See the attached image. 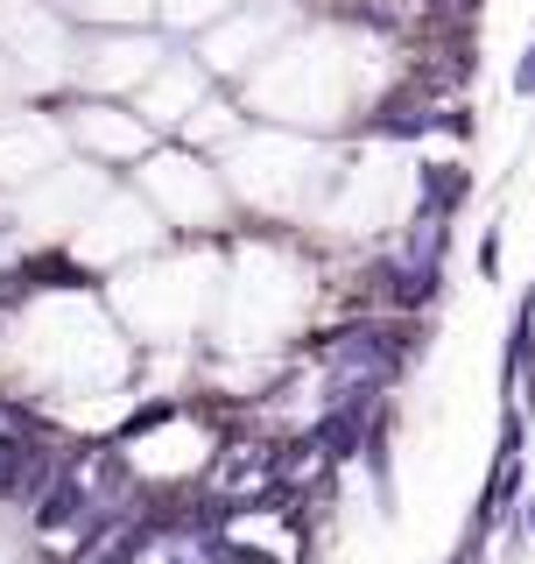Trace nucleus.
<instances>
[{
	"label": "nucleus",
	"instance_id": "obj_1",
	"mask_svg": "<svg viewBox=\"0 0 535 564\" xmlns=\"http://www.w3.org/2000/svg\"><path fill=\"white\" fill-rule=\"evenodd\" d=\"M219 275H226V240H163L106 275V304L141 352H190L211 339Z\"/></svg>",
	"mask_w": 535,
	"mask_h": 564
},
{
	"label": "nucleus",
	"instance_id": "obj_2",
	"mask_svg": "<svg viewBox=\"0 0 535 564\" xmlns=\"http://www.w3.org/2000/svg\"><path fill=\"white\" fill-rule=\"evenodd\" d=\"M338 149L346 141H331V134H296V128H275V120H247L219 149V170H226V191H233L240 219H275V226H303L310 234L331 198Z\"/></svg>",
	"mask_w": 535,
	"mask_h": 564
},
{
	"label": "nucleus",
	"instance_id": "obj_3",
	"mask_svg": "<svg viewBox=\"0 0 535 564\" xmlns=\"http://www.w3.org/2000/svg\"><path fill=\"white\" fill-rule=\"evenodd\" d=\"M128 184L141 191V205L163 219L170 240H226L240 226V205H233V191H226L219 155L190 149V141H176V134H163L141 155L128 170Z\"/></svg>",
	"mask_w": 535,
	"mask_h": 564
},
{
	"label": "nucleus",
	"instance_id": "obj_4",
	"mask_svg": "<svg viewBox=\"0 0 535 564\" xmlns=\"http://www.w3.org/2000/svg\"><path fill=\"white\" fill-rule=\"evenodd\" d=\"M35 106H50L57 128H64V141H70V155L92 163V170H106V176H128L141 155L163 141L128 99H85V93H70V85H50V93H35Z\"/></svg>",
	"mask_w": 535,
	"mask_h": 564
},
{
	"label": "nucleus",
	"instance_id": "obj_5",
	"mask_svg": "<svg viewBox=\"0 0 535 564\" xmlns=\"http://www.w3.org/2000/svg\"><path fill=\"white\" fill-rule=\"evenodd\" d=\"M163 57H170L163 29H78L64 57V85L85 99H134Z\"/></svg>",
	"mask_w": 535,
	"mask_h": 564
},
{
	"label": "nucleus",
	"instance_id": "obj_6",
	"mask_svg": "<svg viewBox=\"0 0 535 564\" xmlns=\"http://www.w3.org/2000/svg\"><path fill=\"white\" fill-rule=\"evenodd\" d=\"M296 22H303V0H240V8L226 14V22H211L190 50H198V64H205L219 85H240L254 64L275 57V43H282Z\"/></svg>",
	"mask_w": 535,
	"mask_h": 564
},
{
	"label": "nucleus",
	"instance_id": "obj_7",
	"mask_svg": "<svg viewBox=\"0 0 535 564\" xmlns=\"http://www.w3.org/2000/svg\"><path fill=\"white\" fill-rule=\"evenodd\" d=\"M211 93H219V78H211V70L198 64V50H190V43H170V57L149 70V85H141L128 106H134L141 120H149L155 134H176Z\"/></svg>",
	"mask_w": 535,
	"mask_h": 564
},
{
	"label": "nucleus",
	"instance_id": "obj_8",
	"mask_svg": "<svg viewBox=\"0 0 535 564\" xmlns=\"http://www.w3.org/2000/svg\"><path fill=\"white\" fill-rule=\"evenodd\" d=\"M408 198H416V212H430V219H466L472 198H479V176H472V155L466 149H430L408 163Z\"/></svg>",
	"mask_w": 535,
	"mask_h": 564
},
{
	"label": "nucleus",
	"instance_id": "obj_9",
	"mask_svg": "<svg viewBox=\"0 0 535 564\" xmlns=\"http://www.w3.org/2000/svg\"><path fill=\"white\" fill-rule=\"evenodd\" d=\"M522 494H528V458H487V487H479V501H472V522L501 529L514 508H522Z\"/></svg>",
	"mask_w": 535,
	"mask_h": 564
},
{
	"label": "nucleus",
	"instance_id": "obj_10",
	"mask_svg": "<svg viewBox=\"0 0 535 564\" xmlns=\"http://www.w3.org/2000/svg\"><path fill=\"white\" fill-rule=\"evenodd\" d=\"M70 29H155V0H50Z\"/></svg>",
	"mask_w": 535,
	"mask_h": 564
},
{
	"label": "nucleus",
	"instance_id": "obj_11",
	"mask_svg": "<svg viewBox=\"0 0 535 564\" xmlns=\"http://www.w3.org/2000/svg\"><path fill=\"white\" fill-rule=\"evenodd\" d=\"M240 0H155V29L170 35V43H198L211 22H226Z\"/></svg>",
	"mask_w": 535,
	"mask_h": 564
},
{
	"label": "nucleus",
	"instance_id": "obj_12",
	"mask_svg": "<svg viewBox=\"0 0 535 564\" xmlns=\"http://www.w3.org/2000/svg\"><path fill=\"white\" fill-rule=\"evenodd\" d=\"M528 437H535L528 410H522L514 395H501V423H493V458H528Z\"/></svg>",
	"mask_w": 535,
	"mask_h": 564
},
{
	"label": "nucleus",
	"instance_id": "obj_13",
	"mask_svg": "<svg viewBox=\"0 0 535 564\" xmlns=\"http://www.w3.org/2000/svg\"><path fill=\"white\" fill-rule=\"evenodd\" d=\"M472 269H479V282H493V290H501V282H507V219L479 226V247H472Z\"/></svg>",
	"mask_w": 535,
	"mask_h": 564
},
{
	"label": "nucleus",
	"instance_id": "obj_14",
	"mask_svg": "<svg viewBox=\"0 0 535 564\" xmlns=\"http://www.w3.org/2000/svg\"><path fill=\"white\" fill-rule=\"evenodd\" d=\"M507 93L535 106V35H528V50H522V57H514V70H507Z\"/></svg>",
	"mask_w": 535,
	"mask_h": 564
},
{
	"label": "nucleus",
	"instance_id": "obj_15",
	"mask_svg": "<svg viewBox=\"0 0 535 564\" xmlns=\"http://www.w3.org/2000/svg\"><path fill=\"white\" fill-rule=\"evenodd\" d=\"M514 529H522V536H528V543H535V487H528V494H522V508H514Z\"/></svg>",
	"mask_w": 535,
	"mask_h": 564
}]
</instances>
